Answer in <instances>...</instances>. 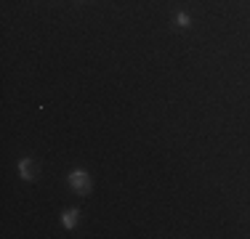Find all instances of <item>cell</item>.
I'll return each mask as SVG.
<instances>
[{
    "mask_svg": "<svg viewBox=\"0 0 250 239\" xmlns=\"http://www.w3.org/2000/svg\"><path fill=\"white\" fill-rule=\"evenodd\" d=\"M62 226L67 231L77 229V226H80V210H77V207H67V210L62 213Z\"/></svg>",
    "mask_w": 250,
    "mask_h": 239,
    "instance_id": "obj_3",
    "label": "cell"
},
{
    "mask_svg": "<svg viewBox=\"0 0 250 239\" xmlns=\"http://www.w3.org/2000/svg\"><path fill=\"white\" fill-rule=\"evenodd\" d=\"M16 173H19V178H21V181H27V183L38 181V178H40V165H38V159L21 157L19 162H16Z\"/></svg>",
    "mask_w": 250,
    "mask_h": 239,
    "instance_id": "obj_2",
    "label": "cell"
},
{
    "mask_svg": "<svg viewBox=\"0 0 250 239\" xmlns=\"http://www.w3.org/2000/svg\"><path fill=\"white\" fill-rule=\"evenodd\" d=\"M173 24L178 29H189V27H192V16H189L187 11H178V14L173 16Z\"/></svg>",
    "mask_w": 250,
    "mask_h": 239,
    "instance_id": "obj_4",
    "label": "cell"
},
{
    "mask_svg": "<svg viewBox=\"0 0 250 239\" xmlns=\"http://www.w3.org/2000/svg\"><path fill=\"white\" fill-rule=\"evenodd\" d=\"M67 183H69V189L80 197H88L93 191V178H91V173L83 170V167H72V170H69Z\"/></svg>",
    "mask_w": 250,
    "mask_h": 239,
    "instance_id": "obj_1",
    "label": "cell"
}]
</instances>
